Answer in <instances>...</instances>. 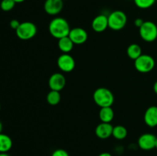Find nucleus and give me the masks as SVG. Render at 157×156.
<instances>
[{"label":"nucleus","mask_w":157,"mask_h":156,"mask_svg":"<svg viewBox=\"0 0 157 156\" xmlns=\"http://www.w3.org/2000/svg\"><path fill=\"white\" fill-rule=\"evenodd\" d=\"M127 136V129L124 125H118L113 126L112 136L117 140H123Z\"/></svg>","instance_id":"obj_19"},{"label":"nucleus","mask_w":157,"mask_h":156,"mask_svg":"<svg viewBox=\"0 0 157 156\" xmlns=\"http://www.w3.org/2000/svg\"><path fill=\"white\" fill-rule=\"evenodd\" d=\"M48 31L51 35L57 39L68 36L71 28L67 20L61 17L54 18L50 21L48 25Z\"/></svg>","instance_id":"obj_1"},{"label":"nucleus","mask_w":157,"mask_h":156,"mask_svg":"<svg viewBox=\"0 0 157 156\" xmlns=\"http://www.w3.org/2000/svg\"><path fill=\"white\" fill-rule=\"evenodd\" d=\"M108 28L113 31H121L126 26L127 16L123 11L116 10L108 15Z\"/></svg>","instance_id":"obj_3"},{"label":"nucleus","mask_w":157,"mask_h":156,"mask_svg":"<svg viewBox=\"0 0 157 156\" xmlns=\"http://www.w3.org/2000/svg\"><path fill=\"white\" fill-rule=\"evenodd\" d=\"M98 156H112V155L109 152H103V153H101Z\"/></svg>","instance_id":"obj_27"},{"label":"nucleus","mask_w":157,"mask_h":156,"mask_svg":"<svg viewBox=\"0 0 157 156\" xmlns=\"http://www.w3.org/2000/svg\"><path fill=\"white\" fill-rule=\"evenodd\" d=\"M14 1L15 2V3H21L25 1V0H14Z\"/></svg>","instance_id":"obj_29"},{"label":"nucleus","mask_w":157,"mask_h":156,"mask_svg":"<svg viewBox=\"0 0 157 156\" xmlns=\"http://www.w3.org/2000/svg\"><path fill=\"white\" fill-rule=\"evenodd\" d=\"M156 2V0H134V3L141 9H147L152 7Z\"/></svg>","instance_id":"obj_21"},{"label":"nucleus","mask_w":157,"mask_h":156,"mask_svg":"<svg viewBox=\"0 0 157 156\" xmlns=\"http://www.w3.org/2000/svg\"><path fill=\"white\" fill-rule=\"evenodd\" d=\"M48 103L52 106H56L61 101V94L59 91H55V90H51L46 96Z\"/></svg>","instance_id":"obj_20"},{"label":"nucleus","mask_w":157,"mask_h":156,"mask_svg":"<svg viewBox=\"0 0 157 156\" xmlns=\"http://www.w3.org/2000/svg\"><path fill=\"white\" fill-rule=\"evenodd\" d=\"M0 156H10L9 154H7V152H2L0 153Z\"/></svg>","instance_id":"obj_28"},{"label":"nucleus","mask_w":157,"mask_h":156,"mask_svg":"<svg viewBox=\"0 0 157 156\" xmlns=\"http://www.w3.org/2000/svg\"><path fill=\"white\" fill-rule=\"evenodd\" d=\"M144 20H143L142 18H136V19L134 21L135 26H136V28H140L143 25V24H144Z\"/></svg>","instance_id":"obj_25"},{"label":"nucleus","mask_w":157,"mask_h":156,"mask_svg":"<svg viewBox=\"0 0 157 156\" xmlns=\"http://www.w3.org/2000/svg\"><path fill=\"white\" fill-rule=\"evenodd\" d=\"M63 1H66V0H63Z\"/></svg>","instance_id":"obj_33"},{"label":"nucleus","mask_w":157,"mask_h":156,"mask_svg":"<svg viewBox=\"0 0 157 156\" xmlns=\"http://www.w3.org/2000/svg\"><path fill=\"white\" fill-rule=\"evenodd\" d=\"M93 99L95 103L101 108L111 106L114 102L113 93L111 90L105 87H100L95 90L93 94Z\"/></svg>","instance_id":"obj_2"},{"label":"nucleus","mask_w":157,"mask_h":156,"mask_svg":"<svg viewBox=\"0 0 157 156\" xmlns=\"http://www.w3.org/2000/svg\"><path fill=\"white\" fill-rule=\"evenodd\" d=\"M156 137L151 133H144L138 139V145L140 148L145 151L152 150L155 148Z\"/></svg>","instance_id":"obj_10"},{"label":"nucleus","mask_w":157,"mask_h":156,"mask_svg":"<svg viewBox=\"0 0 157 156\" xmlns=\"http://www.w3.org/2000/svg\"><path fill=\"white\" fill-rule=\"evenodd\" d=\"M91 27L98 33L104 32L108 28V17L105 15H98L93 19Z\"/></svg>","instance_id":"obj_12"},{"label":"nucleus","mask_w":157,"mask_h":156,"mask_svg":"<svg viewBox=\"0 0 157 156\" xmlns=\"http://www.w3.org/2000/svg\"><path fill=\"white\" fill-rule=\"evenodd\" d=\"M15 4L16 3L14 0H2L0 3V8L4 12H9L14 9Z\"/></svg>","instance_id":"obj_22"},{"label":"nucleus","mask_w":157,"mask_h":156,"mask_svg":"<svg viewBox=\"0 0 157 156\" xmlns=\"http://www.w3.org/2000/svg\"><path fill=\"white\" fill-rule=\"evenodd\" d=\"M139 32L141 38L146 42H153L157 39V25L151 21H144Z\"/></svg>","instance_id":"obj_5"},{"label":"nucleus","mask_w":157,"mask_h":156,"mask_svg":"<svg viewBox=\"0 0 157 156\" xmlns=\"http://www.w3.org/2000/svg\"><path fill=\"white\" fill-rule=\"evenodd\" d=\"M20 24H21V23H20L18 20L12 19V21H10V23H9V25H10V27L12 28V29H14V30H16V29L19 27Z\"/></svg>","instance_id":"obj_24"},{"label":"nucleus","mask_w":157,"mask_h":156,"mask_svg":"<svg viewBox=\"0 0 157 156\" xmlns=\"http://www.w3.org/2000/svg\"><path fill=\"white\" fill-rule=\"evenodd\" d=\"M113 126L110 123L101 122L95 128V135L101 139H107L112 136Z\"/></svg>","instance_id":"obj_13"},{"label":"nucleus","mask_w":157,"mask_h":156,"mask_svg":"<svg viewBox=\"0 0 157 156\" xmlns=\"http://www.w3.org/2000/svg\"><path fill=\"white\" fill-rule=\"evenodd\" d=\"M144 122L150 128L157 126V106H152L147 109L144 116Z\"/></svg>","instance_id":"obj_14"},{"label":"nucleus","mask_w":157,"mask_h":156,"mask_svg":"<svg viewBox=\"0 0 157 156\" xmlns=\"http://www.w3.org/2000/svg\"><path fill=\"white\" fill-rule=\"evenodd\" d=\"M74 44H75L72 42L68 36L58 39V47L59 50L64 54H68L69 52L73 50Z\"/></svg>","instance_id":"obj_15"},{"label":"nucleus","mask_w":157,"mask_h":156,"mask_svg":"<svg viewBox=\"0 0 157 156\" xmlns=\"http://www.w3.org/2000/svg\"><path fill=\"white\" fill-rule=\"evenodd\" d=\"M57 64L61 71L69 73L75 69V61L73 57L69 54H63L58 57Z\"/></svg>","instance_id":"obj_7"},{"label":"nucleus","mask_w":157,"mask_h":156,"mask_svg":"<svg viewBox=\"0 0 157 156\" xmlns=\"http://www.w3.org/2000/svg\"><path fill=\"white\" fill-rule=\"evenodd\" d=\"M63 0H45L44 5V11L50 15H57L62 11Z\"/></svg>","instance_id":"obj_11"},{"label":"nucleus","mask_w":157,"mask_h":156,"mask_svg":"<svg viewBox=\"0 0 157 156\" xmlns=\"http://www.w3.org/2000/svg\"><path fill=\"white\" fill-rule=\"evenodd\" d=\"M15 32L17 37L21 40L26 41L32 39L37 34V26L31 21H24L20 24Z\"/></svg>","instance_id":"obj_6"},{"label":"nucleus","mask_w":157,"mask_h":156,"mask_svg":"<svg viewBox=\"0 0 157 156\" xmlns=\"http://www.w3.org/2000/svg\"><path fill=\"white\" fill-rule=\"evenodd\" d=\"M0 109H1V104H0Z\"/></svg>","instance_id":"obj_32"},{"label":"nucleus","mask_w":157,"mask_h":156,"mask_svg":"<svg viewBox=\"0 0 157 156\" xmlns=\"http://www.w3.org/2000/svg\"><path fill=\"white\" fill-rule=\"evenodd\" d=\"M52 156H69L68 152L62 148H58L55 150L52 154Z\"/></svg>","instance_id":"obj_23"},{"label":"nucleus","mask_w":157,"mask_h":156,"mask_svg":"<svg viewBox=\"0 0 157 156\" xmlns=\"http://www.w3.org/2000/svg\"><path fill=\"white\" fill-rule=\"evenodd\" d=\"M154 58L149 54H142L134 61V67L138 72L147 73L152 71L155 67Z\"/></svg>","instance_id":"obj_4"},{"label":"nucleus","mask_w":157,"mask_h":156,"mask_svg":"<svg viewBox=\"0 0 157 156\" xmlns=\"http://www.w3.org/2000/svg\"><path fill=\"white\" fill-rule=\"evenodd\" d=\"M155 148H157V137L156 139V142H155Z\"/></svg>","instance_id":"obj_31"},{"label":"nucleus","mask_w":157,"mask_h":156,"mask_svg":"<svg viewBox=\"0 0 157 156\" xmlns=\"http://www.w3.org/2000/svg\"><path fill=\"white\" fill-rule=\"evenodd\" d=\"M66 84V79L61 73H55L50 76L48 80V86L51 90L61 91L64 88Z\"/></svg>","instance_id":"obj_8"},{"label":"nucleus","mask_w":157,"mask_h":156,"mask_svg":"<svg viewBox=\"0 0 157 156\" xmlns=\"http://www.w3.org/2000/svg\"><path fill=\"white\" fill-rule=\"evenodd\" d=\"M68 37L75 44H82L87 41L88 35L82 28H74L71 29Z\"/></svg>","instance_id":"obj_9"},{"label":"nucleus","mask_w":157,"mask_h":156,"mask_svg":"<svg viewBox=\"0 0 157 156\" xmlns=\"http://www.w3.org/2000/svg\"><path fill=\"white\" fill-rule=\"evenodd\" d=\"M153 91L157 95V81H156L154 84H153Z\"/></svg>","instance_id":"obj_26"},{"label":"nucleus","mask_w":157,"mask_h":156,"mask_svg":"<svg viewBox=\"0 0 157 156\" xmlns=\"http://www.w3.org/2000/svg\"><path fill=\"white\" fill-rule=\"evenodd\" d=\"M12 147V140L9 136L0 133V153L8 152Z\"/></svg>","instance_id":"obj_17"},{"label":"nucleus","mask_w":157,"mask_h":156,"mask_svg":"<svg viewBox=\"0 0 157 156\" xmlns=\"http://www.w3.org/2000/svg\"><path fill=\"white\" fill-rule=\"evenodd\" d=\"M2 128H3L2 123V122L0 121V133H2Z\"/></svg>","instance_id":"obj_30"},{"label":"nucleus","mask_w":157,"mask_h":156,"mask_svg":"<svg viewBox=\"0 0 157 156\" xmlns=\"http://www.w3.org/2000/svg\"><path fill=\"white\" fill-rule=\"evenodd\" d=\"M127 54L130 59L135 61L142 54V48L137 44H132L127 49Z\"/></svg>","instance_id":"obj_18"},{"label":"nucleus","mask_w":157,"mask_h":156,"mask_svg":"<svg viewBox=\"0 0 157 156\" xmlns=\"http://www.w3.org/2000/svg\"><path fill=\"white\" fill-rule=\"evenodd\" d=\"M99 118L101 122H107L110 123L114 118V112L111 106L103 107L101 108L99 112Z\"/></svg>","instance_id":"obj_16"}]
</instances>
